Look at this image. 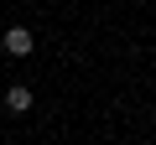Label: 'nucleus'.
<instances>
[{"mask_svg": "<svg viewBox=\"0 0 156 145\" xmlns=\"http://www.w3.org/2000/svg\"><path fill=\"white\" fill-rule=\"evenodd\" d=\"M0 47H5L11 57H31V47H37V36H31V26H11L5 36H0Z\"/></svg>", "mask_w": 156, "mask_h": 145, "instance_id": "obj_1", "label": "nucleus"}, {"mask_svg": "<svg viewBox=\"0 0 156 145\" xmlns=\"http://www.w3.org/2000/svg\"><path fill=\"white\" fill-rule=\"evenodd\" d=\"M5 109H11V114H26V109H31V88H21V83L5 88Z\"/></svg>", "mask_w": 156, "mask_h": 145, "instance_id": "obj_2", "label": "nucleus"}]
</instances>
